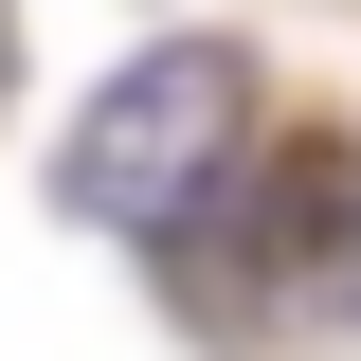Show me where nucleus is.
Masks as SVG:
<instances>
[{"instance_id": "nucleus-1", "label": "nucleus", "mask_w": 361, "mask_h": 361, "mask_svg": "<svg viewBox=\"0 0 361 361\" xmlns=\"http://www.w3.org/2000/svg\"><path fill=\"white\" fill-rule=\"evenodd\" d=\"M235 127H253V109H235V54L217 37H163L145 54V73H109L90 90V127H73V217H127V235H180L199 217V180L235 163Z\"/></svg>"}, {"instance_id": "nucleus-2", "label": "nucleus", "mask_w": 361, "mask_h": 361, "mask_svg": "<svg viewBox=\"0 0 361 361\" xmlns=\"http://www.w3.org/2000/svg\"><path fill=\"white\" fill-rule=\"evenodd\" d=\"M361 217V180H343V145H289V163L253 180V253L271 271H325V235Z\"/></svg>"}]
</instances>
